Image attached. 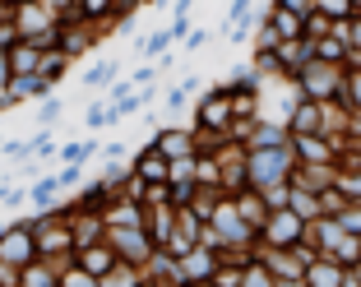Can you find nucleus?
I'll use <instances>...</instances> for the list:
<instances>
[{
    "label": "nucleus",
    "instance_id": "nucleus-1",
    "mask_svg": "<svg viewBox=\"0 0 361 287\" xmlns=\"http://www.w3.org/2000/svg\"><path fill=\"white\" fill-rule=\"evenodd\" d=\"M106 79H111V65H97L93 75H88V84H106Z\"/></svg>",
    "mask_w": 361,
    "mask_h": 287
}]
</instances>
